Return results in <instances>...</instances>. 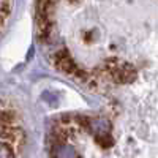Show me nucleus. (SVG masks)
<instances>
[{
  "label": "nucleus",
  "instance_id": "1",
  "mask_svg": "<svg viewBox=\"0 0 158 158\" xmlns=\"http://www.w3.org/2000/svg\"><path fill=\"white\" fill-rule=\"evenodd\" d=\"M136 77V71L131 65H123V67H117L112 73H111V79L117 84H125V82H131Z\"/></svg>",
  "mask_w": 158,
  "mask_h": 158
},
{
  "label": "nucleus",
  "instance_id": "2",
  "mask_svg": "<svg viewBox=\"0 0 158 158\" xmlns=\"http://www.w3.org/2000/svg\"><path fill=\"white\" fill-rule=\"evenodd\" d=\"M24 139L22 130L16 125H2V141L13 142L15 146H21Z\"/></svg>",
  "mask_w": 158,
  "mask_h": 158
},
{
  "label": "nucleus",
  "instance_id": "3",
  "mask_svg": "<svg viewBox=\"0 0 158 158\" xmlns=\"http://www.w3.org/2000/svg\"><path fill=\"white\" fill-rule=\"evenodd\" d=\"M18 122L16 111L13 109H3L2 111V125H15Z\"/></svg>",
  "mask_w": 158,
  "mask_h": 158
},
{
  "label": "nucleus",
  "instance_id": "4",
  "mask_svg": "<svg viewBox=\"0 0 158 158\" xmlns=\"http://www.w3.org/2000/svg\"><path fill=\"white\" fill-rule=\"evenodd\" d=\"M15 144L13 142H8V141H2V150H0V155H2V158H11L15 156L16 152H15Z\"/></svg>",
  "mask_w": 158,
  "mask_h": 158
},
{
  "label": "nucleus",
  "instance_id": "5",
  "mask_svg": "<svg viewBox=\"0 0 158 158\" xmlns=\"http://www.w3.org/2000/svg\"><path fill=\"white\" fill-rule=\"evenodd\" d=\"M95 141H97V144L101 149H109V147H112V144H114V139H112L111 135H100V136L95 138Z\"/></svg>",
  "mask_w": 158,
  "mask_h": 158
},
{
  "label": "nucleus",
  "instance_id": "6",
  "mask_svg": "<svg viewBox=\"0 0 158 158\" xmlns=\"http://www.w3.org/2000/svg\"><path fill=\"white\" fill-rule=\"evenodd\" d=\"M11 13V3L8 0H2V22L8 19V15Z\"/></svg>",
  "mask_w": 158,
  "mask_h": 158
},
{
  "label": "nucleus",
  "instance_id": "7",
  "mask_svg": "<svg viewBox=\"0 0 158 158\" xmlns=\"http://www.w3.org/2000/svg\"><path fill=\"white\" fill-rule=\"evenodd\" d=\"M76 123L82 128H90V118L85 117V115H76Z\"/></svg>",
  "mask_w": 158,
  "mask_h": 158
}]
</instances>
